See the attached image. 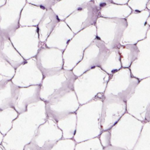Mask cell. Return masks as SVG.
I'll return each mask as SVG.
<instances>
[{
	"instance_id": "obj_4",
	"label": "cell",
	"mask_w": 150,
	"mask_h": 150,
	"mask_svg": "<svg viewBox=\"0 0 150 150\" xmlns=\"http://www.w3.org/2000/svg\"><path fill=\"white\" fill-rule=\"evenodd\" d=\"M63 137L62 131L56 121L47 117L38 128L31 141L23 150H49Z\"/></svg>"
},
{
	"instance_id": "obj_22",
	"label": "cell",
	"mask_w": 150,
	"mask_h": 150,
	"mask_svg": "<svg viewBox=\"0 0 150 150\" xmlns=\"http://www.w3.org/2000/svg\"><path fill=\"white\" fill-rule=\"evenodd\" d=\"M0 150H6L5 148H4V146L2 145V144H0Z\"/></svg>"
},
{
	"instance_id": "obj_14",
	"label": "cell",
	"mask_w": 150,
	"mask_h": 150,
	"mask_svg": "<svg viewBox=\"0 0 150 150\" xmlns=\"http://www.w3.org/2000/svg\"><path fill=\"white\" fill-rule=\"evenodd\" d=\"M59 21L57 16L49 15L44 18L43 19L39 22L37 30L41 45L45 43L50 34L57 25Z\"/></svg>"
},
{
	"instance_id": "obj_18",
	"label": "cell",
	"mask_w": 150,
	"mask_h": 150,
	"mask_svg": "<svg viewBox=\"0 0 150 150\" xmlns=\"http://www.w3.org/2000/svg\"><path fill=\"white\" fill-rule=\"evenodd\" d=\"M150 0H129L128 5L129 7L135 12H141L146 8Z\"/></svg>"
},
{
	"instance_id": "obj_2",
	"label": "cell",
	"mask_w": 150,
	"mask_h": 150,
	"mask_svg": "<svg viewBox=\"0 0 150 150\" xmlns=\"http://www.w3.org/2000/svg\"><path fill=\"white\" fill-rule=\"evenodd\" d=\"M75 76L70 70L63 69L53 74L43 77L40 84V100L46 103L73 89Z\"/></svg>"
},
{
	"instance_id": "obj_7",
	"label": "cell",
	"mask_w": 150,
	"mask_h": 150,
	"mask_svg": "<svg viewBox=\"0 0 150 150\" xmlns=\"http://www.w3.org/2000/svg\"><path fill=\"white\" fill-rule=\"evenodd\" d=\"M43 75L38 68L35 57L25 60L15 69L12 82L18 87L40 85Z\"/></svg>"
},
{
	"instance_id": "obj_9",
	"label": "cell",
	"mask_w": 150,
	"mask_h": 150,
	"mask_svg": "<svg viewBox=\"0 0 150 150\" xmlns=\"http://www.w3.org/2000/svg\"><path fill=\"white\" fill-rule=\"evenodd\" d=\"M110 50L105 43L98 38H97L86 49L82 63L86 67L83 72L89 70L95 67L100 66L108 55Z\"/></svg>"
},
{
	"instance_id": "obj_3",
	"label": "cell",
	"mask_w": 150,
	"mask_h": 150,
	"mask_svg": "<svg viewBox=\"0 0 150 150\" xmlns=\"http://www.w3.org/2000/svg\"><path fill=\"white\" fill-rule=\"evenodd\" d=\"M9 38L25 60L35 57L42 45L35 26L19 27Z\"/></svg>"
},
{
	"instance_id": "obj_21",
	"label": "cell",
	"mask_w": 150,
	"mask_h": 150,
	"mask_svg": "<svg viewBox=\"0 0 150 150\" xmlns=\"http://www.w3.org/2000/svg\"><path fill=\"white\" fill-rule=\"evenodd\" d=\"M4 137V135L0 132V144H2V140H3Z\"/></svg>"
},
{
	"instance_id": "obj_19",
	"label": "cell",
	"mask_w": 150,
	"mask_h": 150,
	"mask_svg": "<svg viewBox=\"0 0 150 150\" xmlns=\"http://www.w3.org/2000/svg\"><path fill=\"white\" fill-rule=\"evenodd\" d=\"M93 1L100 11L112 3V0H93Z\"/></svg>"
},
{
	"instance_id": "obj_6",
	"label": "cell",
	"mask_w": 150,
	"mask_h": 150,
	"mask_svg": "<svg viewBox=\"0 0 150 150\" xmlns=\"http://www.w3.org/2000/svg\"><path fill=\"white\" fill-rule=\"evenodd\" d=\"M36 64L43 76L53 74L63 69V50L42 45L35 56Z\"/></svg>"
},
{
	"instance_id": "obj_16",
	"label": "cell",
	"mask_w": 150,
	"mask_h": 150,
	"mask_svg": "<svg viewBox=\"0 0 150 150\" xmlns=\"http://www.w3.org/2000/svg\"><path fill=\"white\" fill-rule=\"evenodd\" d=\"M120 59L123 67H128L138 57L139 50L135 45H128L119 47Z\"/></svg>"
},
{
	"instance_id": "obj_23",
	"label": "cell",
	"mask_w": 150,
	"mask_h": 150,
	"mask_svg": "<svg viewBox=\"0 0 150 150\" xmlns=\"http://www.w3.org/2000/svg\"><path fill=\"white\" fill-rule=\"evenodd\" d=\"M1 36L0 35V40H1Z\"/></svg>"
},
{
	"instance_id": "obj_17",
	"label": "cell",
	"mask_w": 150,
	"mask_h": 150,
	"mask_svg": "<svg viewBox=\"0 0 150 150\" xmlns=\"http://www.w3.org/2000/svg\"><path fill=\"white\" fill-rule=\"evenodd\" d=\"M15 72V69L0 56V87L11 80Z\"/></svg>"
},
{
	"instance_id": "obj_5",
	"label": "cell",
	"mask_w": 150,
	"mask_h": 150,
	"mask_svg": "<svg viewBox=\"0 0 150 150\" xmlns=\"http://www.w3.org/2000/svg\"><path fill=\"white\" fill-rule=\"evenodd\" d=\"M99 15L100 10L92 0L82 4L74 10L66 19V22L73 33H77L96 23Z\"/></svg>"
},
{
	"instance_id": "obj_10",
	"label": "cell",
	"mask_w": 150,
	"mask_h": 150,
	"mask_svg": "<svg viewBox=\"0 0 150 150\" xmlns=\"http://www.w3.org/2000/svg\"><path fill=\"white\" fill-rule=\"evenodd\" d=\"M40 100V85L18 87L15 96L13 108L19 113L27 110L28 106Z\"/></svg>"
},
{
	"instance_id": "obj_1",
	"label": "cell",
	"mask_w": 150,
	"mask_h": 150,
	"mask_svg": "<svg viewBox=\"0 0 150 150\" xmlns=\"http://www.w3.org/2000/svg\"><path fill=\"white\" fill-rule=\"evenodd\" d=\"M47 116L45 102L42 100L29 104L25 112L19 114L12 127L4 135L2 144L6 150H23L29 143L39 126L45 121Z\"/></svg>"
},
{
	"instance_id": "obj_20",
	"label": "cell",
	"mask_w": 150,
	"mask_h": 150,
	"mask_svg": "<svg viewBox=\"0 0 150 150\" xmlns=\"http://www.w3.org/2000/svg\"><path fill=\"white\" fill-rule=\"evenodd\" d=\"M112 3L118 4H125L128 2L129 0H112Z\"/></svg>"
},
{
	"instance_id": "obj_13",
	"label": "cell",
	"mask_w": 150,
	"mask_h": 150,
	"mask_svg": "<svg viewBox=\"0 0 150 150\" xmlns=\"http://www.w3.org/2000/svg\"><path fill=\"white\" fill-rule=\"evenodd\" d=\"M18 89L11 80L0 87V110L13 107Z\"/></svg>"
},
{
	"instance_id": "obj_15",
	"label": "cell",
	"mask_w": 150,
	"mask_h": 150,
	"mask_svg": "<svg viewBox=\"0 0 150 150\" xmlns=\"http://www.w3.org/2000/svg\"><path fill=\"white\" fill-rule=\"evenodd\" d=\"M18 115L19 113L13 107L0 110V132L4 135L11 129L13 122Z\"/></svg>"
},
{
	"instance_id": "obj_8",
	"label": "cell",
	"mask_w": 150,
	"mask_h": 150,
	"mask_svg": "<svg viewBox=\"0 0 150 150\" xmlns=\"http://www.w3.org/2000/svg\"><path fill=\"white\" fill-rule=\"evenodd\" d=\"M73 94L72 90L45 103V110L47 117L57 122L73 113L75 110L73 108Z\"/></svg>"
},
{
	"instance_id": "obj_12",
	"label": "cell",
	"mask_w": 150,
	"mask_h": 150,
	"mask_svg": "<svg viewBox=\"0 0 150 150\" xmlns=\"http://www.w3.org/2000/svg\"><path fill=\"white\" fill-rule=\"evenodd\" d=\"M0 56L15 69L25 62V59L16 49L9 38L2 37L0 40Z\"/></svg>"
},
{
	"instance_id": "obj_11",
	"label": "cell",
	"mask_w": 150,
	"mask_h": 150,
	"mask_svg": "<svg viewBox=\"0 0 150 150\" xmlns=\"http://www.w3.org/2000/svg\"><path fill=\"white\" fill-rule=\"evenodd\" d=\"M70 30L71 29L64 23H57L43 45L63 51L70 40Z\"/></svg>"
}]
</instances>
